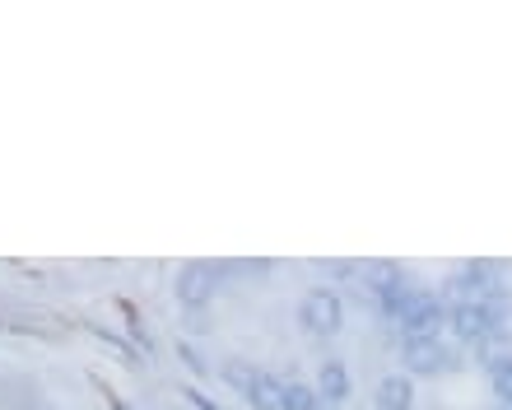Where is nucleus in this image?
<instances>
[{"label":"nucleus","mask_w":512,"mask_h":410,"mask_svg":"<svg viewBox=\"0 0 512 410\" xmlns=\"http://www.w3.org/2000/svg\"><path fill=\"white\" fill-rule=\"evenodd\" d=\"M219 378L252 410H280V401H284V383L270 378L266 369H256L252 359H224V364H219Z\"/></svg>","instance_id":"obj_1"},{"label":"nucleus","mask_w":512,"mask_h":410,"mask_svg":"<svg viewBox=\"0 0 512 410\" xmlns=\"http://www.w3.org/2000/svg\"><path fill=\"white\" fill-rule=\"evenodd\" d=\"M447 285H452V299L457 303H503V299H512L508 285L499 280V271H494L489 261H471V266H461Z\"/></svg>","instance_id":"obj_2"},{"label":"nucleus","mask_w":512,"mask_h":410,"mask_svg":"<svg viewBox=\"0 0 512 410\" xmlns=\"http://www.w3.org/2000/svg\"><path fill=\"white\" fill-rule=\"evenodd\" d=\"M215 285H219V275L210 261H187L182 271H177L173 280V294L182 308H191V313H201V308H210L215 303Z\"/></svg>","instance_id":"obj_3"},{"label":"nucleus","mask_w":512,"mask_h":410,"mask_svg":"<svg viewBox=\"0 0 512 410\" xmlns=\"http://www.w3.org/2000/svg\"><path fill=\"white\" fill-rule=\"evenodd\" d=\"M298 317H303V327L312 336H336L345 327V303H340L336 289H312L303 299V308H298Z\"/></svg>","instance_id":"obj_4"},{"label":"nucleus","mask_w":512,"mask_h":410,"mask_svg":"<svg viewBox=\"0 0 512 410\" xmlns=\"http://www.w3.org/2000/svg\"><path fill=\"white\" fill-rule=\"evenodd\" d=\"M443 322H447L443 299L419 289L415 303H410V313L401 317V331H405V341H424V336H438V327H443Z\"/></svg>","instance_id":"obj_5"},{"label":"nucleus","mask_w":512,"mask_h":410,"mask_svg":"<svg viewBox=\"0 0 512 410\" xmlns=\"http://www.w3.org/2000/svg\"><path fill=\"white\" fill-rule=\"evenodd\" d=\"M401 364H405V373H415V378H433V373L452 369V355H447V345L438 341V336H424V341L401 345Z\"/></svg>","instance_id":"obj_6"},{"label":"nucleus","mask_w":512,"mask_h":410,"mask_svg":"<svg viewBox=\"0 0 512 410\" xmlns=\"http://www.w3.org/2000/svg\"><path fill=\"white\" fill-rule=\"evenodd\" d=\"M317 397L326 401H350V369L340 359H326L322 373H317Z\"/></svg>","instance_id":"obj_7"},{"label":"nucleus","mask_w":512,"mask_h":410,"mask_svg":"<svg viewBox=\"0 0 512 410\" xmlns=\"http://www.w3.org/2000/svg\"><path fill=\"white\" fill-rule=\"evenodd\" d=\"M410 406H415V387H410V378H405V373L382 378L378 383V410H410Z\"/></svg>","instance_id":"obj_8"},{"label":"nucleus","mask_w":512,"mask_h":410,"mask_svg":"<svg viewBox=\"0 0 512 410\" xmlns=\"http://www.w3.org/2000/svg\"><path fill=\"white\" fill-rule=\"evenodd\" d=\"M401 275H405V271H401V266H391V261H368V266H364V289L373 294V299H378L382 289L396 285Z\"/></svg>","instance_id":"obj_9"},{"label":"nucleus","mask_w":512,"mask_h":410,"mask_svg":"<svg viewBox=\"0 0 512 410\" xmlns=\"http://www.w3.org/2000/svg\"><path fill=\"white\" fill-rule=\"evenodd\" d=\"M489 383H494V397H499L503 406H512V350L489 364Z\"/></svg>","instance_id":"obj_10"},{"label":"nucleus","mask_w":512,"mask_h":410,"mask_svg":"<svg viewBox=\"0 0 512 410\" xmlns=\"http://www.w3.org/2000/svg\"><path fill=\"white\" fill-rule=\"evenodd\" d=\"M317 392H312L308 383H284V401H280V410H317Z\"/></svg>","instance_id":"obj_11"},{"label":"nucleus","mask_w":512,"mask_h":410,"mask_svg":"<svg viewBox=\"0 0 512 410\" xmlns=\"http://www.w3.org/2000/svg\"><path fill=\"white\" fill-rule=\"evenodd\" d=\"M89 336H98L108 350H117V359H122V364H145V359H135V345H126L122 336H112V331H103V327H89Z\"/></svg>","instance_id":"obj_12"},{"label":"nucleus","mask_w":512,"mask_h":410,"mask_svg":"<svg viewBox=\"0 0 512 410\" xmlns=\"http://www.w3.org/2000/svg\"><path fill=\"white\" fill-rule=\"evenodd\" d=\"M122 313H126V327H131V336L140 341V350H149V336H145V327H140V317H135L131 303H122Z\"/></svg>","instance_id":"obj_13"},{"label":"nucleus","mask_w":512,"mask_h":410,"mask_svg":"<svg viewBox=\"0 0 512 410\" xmlns=\"http://www.w3.org/2000/svg\"><path fill=\"white\" fill-rule=\"evenodd\" d=\"M177 355H182V364H187L191 373H210V369H205V359L196 355V350H191V345H177Z\"/></svg>","instance_id":"obj_14"},{"label":"nucleus","mask_w":512,"mask_h":410,"mask_svg":"<svg viewBox=\"0 0 512 410\" xmlns=\"http://www.w3.org/2000/svg\"><path fill=\"white\" fill-rule=\"evenodd\" d=\"M322 271H331L336 280H345V275H354L359 266H354V261H322Z\"/></svg>","instance_id":"obj_15"},{"label":"nucleus","mask_w":512,"mask_h":410,"mask_svg":"<svg viewBox=\"0 0 512 410\" xmlns=\"http://www.w3.org/2000/svg\"><path fill=\"white\" fill-rule=\"evenodd\" d=\"M182 397H187V401H191V406H196V410H224V406H215V401H210V397H201V392H196V387H187V392H182Z\"/></svg>","instance_id":"obj_16"},{"label":"nucleus","mask_w":512,"mask_h":410,"mask_svg":"<svg viewBox=\"0 0 512 410\" xmlns=\"http://www.w3.org/2000/svg\"><path fill=\"white\" fill-rule=\"evenodd\" d=\"M103 397H108V406H112V410H131V406H126L122 397H112V392H103Z\"/></svg>","instance_id":"obj_17"},{"label":"nucleus","mask_w":512,"mask_h":410,"mask_svg":"<svg viewBox=\"0 0 512 410\" xmlns=\"http://www.w3.org/2000/svg\"><path fill=\"white\" fill-rule=\"evenodd\" d=\"M499 410H512V406H499Z\"/></svg>","instance_id":"obj_18"}]
</instances>
